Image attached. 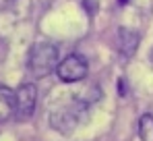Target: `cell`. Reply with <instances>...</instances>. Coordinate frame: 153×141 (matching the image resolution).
I'll return each instance as SVG.
<instances>
[{
    "label": "cell",
    "mask_w": 153,
    "mask_h": 141,
    "mask_svg": "<svg viewBox=\"0 0 153 141\" xmlns=\"http://www.w3.org/2000/svg\"><path fill=\"white\" fill-rule=\"evenodd\" d=\"M139 137L141 141H153V116L143 114L139 120Z\"/></svg>",
    "instance_id": "obj_7"
},
{
    "label": "cell",
    "mask_w": 153,
    "mask_h": 141,
    "mask_svg": "<svg viewBox=\"0 0 153 141\" xmlns=\"http://www.w3.org/2000/svg\"><path fill=\"white\" fill-rule=\"evenodd\" d=\"M15 100H17V106H15V114L25 120L31 118L33 110H35V100H37V89L33 83H21L19 89L15 92Z\"/></svg>",
    "instance_id": "obj_4"
},
{
    "label": "cell",
    "mask_w": 153,
    "mask_h": 141,
    "mask_svg": "<svg viewBox=\"0 0 153 141\" xmlns=\"http://www.w3.org/2000/svg\"><path fill=\"white\" fill-rule=\"evenodd\" d=\"M56 73H58V77L64 83H75V81H81V79L87 77L89 64H87V60L81 54H68L64 60L58 62Z\"/></svg>",
    "instance_id": "obj_3"
},
{
    "label": "cell",
    "mask_w": 153,
    "mask_h": 141,
    "mask_svg": "<svg viewBox=\"0 0 153 141\" xmlns=\"http://www.w3.org/2000/svg\"><path fill=\"white\" fill-rule=\"evenodd\" d=\"M15 106H17L15 92L8 87H0V122L8 120L15 114Z\"/></svg>",
    "instance_id": "obj_6"
},
{
    "label": "cell",
    "mask_w": 153,
    "mask_h": 141,
    "mask_svg": "<svg viewBox=\"0 0 153 141\" xmlns=\"http://www.w3.org/2000/svg\"><path fill=\"white\" fill-rule=\"evenodd\" d=\"M58 69V48L48 42H37L29 50V70L33 77H48Z\"/></svg>",
    "instance_id": "obj_1"
},
{
    "label": "cell",
    "mask_w": 153,
    "mask_h": 141,
    "mask_svg": "<svg viewBox=\"0 0 153 141\" xmlns=\"http://www.w3.org/2000/svg\"><path fill=\"white\" fill-rule=\"evenodd\" d=\"M139 42H141V38H139V33H137L134 29H128V27H120V29H118L116 44H118V50H120L122 56L130 58V56L137 52Z\"/></svg>",
    "instance_id": "obj_5"
},
{
    "label": "cell",
    "mask_w": 153,
    "mask_h": 141,
    "mask_svg": "<svg viewBox=\"0 0 153 141\" xmlns=\"http://www.w3.org/2000/svg\"><path fill=\"white\" fill-rule=\"evenodd\" d=\"M151 58H153V52H151Z\"/></svg>",
    "instance_id": "obj_8"
},
{
    "label": "cell",
    "mask_w": 153,
    "mask_h": 141,
    "mask_svg": "<svg viewBox=\"0 0 153 141\" xmlns=\"http://www.w3.org/2000/svg\"><path fill=\"white\" fill-rule=\"evenodd\" d=\"M85 114H87L85 104L73 102V104H68V106H62V108L54 110L52 116H50V124L58 133L68 135V133H73L76 127L81 124V120L85 118Z\"/></svg>",
    "instance_id": "obj_2"
}]
</instances>
